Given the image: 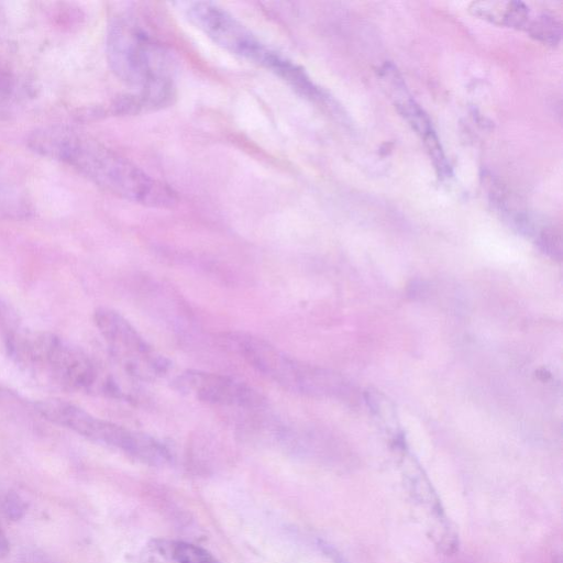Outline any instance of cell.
Here are the masks:
<instances>
[{
  "mask_svg": "<svg viewBox=\"0 0 563 563\" xmlns=\"http://www.w3.org/2000/svg\"><path fill=\"white\" fill-rule=\"evenodd\" d=\"M539 247L550 257L560 261L562 257V235L553 227L543 228L537 238Z\"/></svg>",
  "mask_w": 563,
  "mask_h": 563,
  "instance_id": "14",
  "label": "cell"
},
{
  "mask_svg": "<svg viewBox=\"0 0 563 563\" xmlns=\"http://www.w3.org/2000/svg\"><path fill=\"white\" fill-rule=\"evenodd\" d=\"M525 29L531 37L544 44L556 45L561 38V24L551 15L529 20Z\"/></svg>",
  "mask_w": 563,
  "mask_h": 563,
  "instance_id": "10",
  "label": "cell"
},
{
  "mask_svg": "<svg viewBox=\"0 0 563 563\" xmlns=\"http://www.w3.org/2000/svg\"><path fill=\"white\" fill-rule=\"evenodd\" d=\"M7 350L14 363L35 379L67 391L100 390L110 395L113 378L80 347L46 331L16 330Z\"/></svg>",
  "mask_w": 563,
  "mask_h": 563,
  "instance_id": "2",
  "label": "cell"
},
{
  "mask_svg": "<svg viewBox=\"0 0 563 563\" xmlns=\"http://www.w3.org/2000/svg\"><path fill=\"white\" fill-rule=\"evenodd\" d=\"M93 322L113 362L131 377L153 380L166 374L170 362L157 353L120 312L100 307Z\"/></svg>",
  "mask_w": 563,
  "mask_h": 563,
  "instance_id": "7",
  "label": "cell"
},
{
  "mask_svg": "<svg viewBox=\"0 0 563 563\" xmlns=\"http://www.w3.org/2000/svg\"><path fill=\"white\" fill-rule=\"evenodd\" d=\"M34 152L62 162L102 190L143 206L167 208L176 194L95 139L66 128H45L27 141Z\"/></svg>",
  "mask_w": 563,
  "mask_h": 563,
  "instance_id": "1",
  "label": "cell"
},
{
  "mask_svg": "<svg viewBox=\"0 0 563 563\" xmlns=\"http://www.w3.org/2000/svg\"><path fill=\"white\" fill-rule=\"evenodd\" d=\"M222 340L250 366L289 391L329 397L346 391V383L340 375L301 362L264 339L245 332H230L223 334Z\"/></svg>",
  "mask_w": 563,
  "mask_h": 563,
  "instance_id": "5",
  "label": "cell"
},
{
  "mask_svg": "<svg viewBox=\"0 0 563 563\" xmlns=\"http://www.w3.org/2000/svg\"><path fill=\"white\" fill-rule=\"evenodd\" d=\"M9 543L0 526V556L8 552Z\"/></svg>",
  "mask_w": 563,
  "mask_h": 563,
  "instance_id": "15",
  "label": "cell"
},
{
  "mask_svg": "<svg viewBox=\"0 0 563 563\" xmlns=\"http://www.w3.org/2000/svg\"><path fill=\"white\" fill-rule=\"evenodd\" d=\"M169 552L175 563H221L205 548L185 541L170 543Z\"/></svg>",
  "mask_w": 563,
  "mask_h": 563,
  "instance_id": "9",
  "label": "cell"
},
{
  "mask_svg": "<svg viewBox=\"0 0 563 563\" xmlns=\"http://www.w3.org/2000/svg\"><path fill=\"white\" fill-rule=\"evenodd\" d=\"M1 314H2V306L0 303V317H1Z\"/></svg>",
  "mask_w": 563,
  "mask_h": 563,
  "instance_id": "16",
  "label": "cell"
},
{
  "mask_svg": "<svg viewBox=\"0 0 563 563\" xmlns=\"http://www.w3.org/2000/svg\"><path fill=\"white\" fill-rule=\"evenodd\" d=\"M186 14L222 48L274 73L303 97L313 92L314 84L302 67L266 45L222 8L210 2H192Z\"/></svg>",
  "mask_w": 563,
  "mask_h": 563,
  "instance_id": "4",
  "label": "cell"
},
{
  "mask_svg": "<svg viewBox=\"0 0 563 563\" xmlns=\"http://www.w3.org/2000/svg\"><path fill=\"white\" fill-rule=\"evenodd\" d=\"M107 56L112 71L137 90L133 97L141 110L168 101L172 96L169 56L134 18L120 15L112 21Z\"/></svg>",
  "mask_w": 563,
  "mask_h": 563,
  "instance_id": "3",
  "label": "cell"
},
{
  "mask_svg": "<svg viewBox=\"0 0 563 563\" xmlns=\"http://www.w3.org/2000/svg\"><path fill=\"white\" fill-rule=\"evenodd\" d=\"M395 107L421 137L433 130L430 118L411 97L395 104Z\"/></svg>",
  "mask_w": 563,
  "mask_h": 563,
  "instance_id": "12",
  "label": "cell"
},
{
  "mask_svg": "<svg viewBox=\"0 0 563 563\" xmlns=\"http://www.w3.org/2000/svg\"><path fill=\"white\" fill-rule=\"evenodd\" d=\"M378 77L382 81L383 88L393 99L394 104L410 98V95L406 88V84L397 67L393 63H385L378 70Z\"/></svg>",
  "mask_w": 563,
  "mask_h": 563,
  "instance_id": "11",
  "label": "cell"
},
{
  "mask_svg": "<svg viewBox=\"0 0 563 563\" xmlns=\"http://www.w3.org/2000/svg\"><path fill=\"white\" fill-rule=\"evenodd\" d=\"M35 409L46 420L96 443L120 450L142 463L163 466L170 461L169 450L157 439L98 418L70 402L45 399L37 401Z\"/></svg>",
  "mask_w": 563,
  "mask_h": 563,
  "instance_id": "6",
  "label": "cell"
},
{
  "mask_svg": "<svg viewBox=\"0 0 563 563\" xmlns=\"http://www.w3.org/2000/svg\"><path fill=\"white\" fill-rule=\"evenodd\" d=\"M422 140L438 176L441 179L449 177L451 168L435 132H428Z\"/></svg>",
  "mask_w": 563,
  "mask_h": 563,
  "instance_id": "13",
  "label": "cell"
},
{
  "mask_svg": "<svg viewBox=\"0 0 563 563\" xmlns=\"http://www.w3.org/2000/svg\"><path fill=\"white\" fill-rule=\"evenodd\" d=\"M173 385L177 390L214 406L255 410L266 404L251 386L217 373L188 369L178 375Z\"/></svg>",
  "mask_w": 563,
  "mask_h": 563,
  "instance_id": "8",
  "label": "cell"
}]
</instances>
